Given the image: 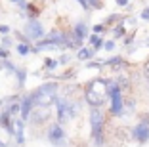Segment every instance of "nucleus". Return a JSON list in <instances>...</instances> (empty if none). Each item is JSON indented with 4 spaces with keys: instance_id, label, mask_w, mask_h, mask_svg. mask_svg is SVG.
<instances>
[{
    "instance_id": "obj_30",
    "label": "nucleus",
    "mask_w": 149,
    "mask_h": 147,
    "mask_svg": "<svg viewBox=\"0 0 149 147\" xmlns=\"http://www.w3.org/2000/svg\"><path fill=\"white\" fill-rule=\"evenodd\" d=\"M0 147H6V145H4V141H0Z\"/></svg>"
},
{
    "instance_id": "obj_16",
    "label": "nucleus",
    "mask_w": 149,
    "mask_h": 147,
    "mask_svg": "<svg viewBox=\"0 0 149 147\" xmlns=\"http://www.w3.org/2000/svg\"><path fill=\"white\" fill-rule=\"evenodd\" d=\"M44 65H46V69H56L57 61L56 59H46V61H44Z\"/></svg>"
},
{
    "instance_id": "obj_11",
    "label": "nucleus",
    "mask_w": 149,
    "mask_h": 147,
    "mask_svg": "<svg viewBox=\"0 0 149 147\" xmlns=\"http://www.w3.org/2000/svg\"><path fill=\"white\" fill-rule=\"evenodd\" d=\"M90 42L94 44V52H97V50H101V48H103V40H101L100 36H97V33L90 36Z\"/></svg>"
},
{
    "instance_id": "obj_1",
    "label": "nucleus",
    "mask_w": 149,
    "mask_h": 147,
    "mask_svg": "<svg viewBox=\"0 0 149 147\" xmlns=\"http://www.w3.org/2000/svg\"><path fill=\"white\" fill-rule=\"evenodd\" d=\"M84 98H86V103L90 107H101V103L105 101L107 98V80H92V82L86 86L84 92Z\"/></svg>"
},
{
    "instance_id": "obj_4",
    "label": "nucleus",
    "mask_w": 149,
    "mask_h": 147,
    "mask_svg": "<svg viewBox=\"0 0 149 147\" xmlns=\"http://www.w3.org/2000/svg\"><path fill=\"white\" fill-rule=\"evenodd\" d=\"M56 107H57V121H59V124L67 122L69 118H73L79 113V105L74 103L73 100H65V98L56 100Z\"/></svg>"
},
{
    "instance_id": "obj_26",
    "label": "nucleus",
    "mask_w": 149,
    "mask_h": 147,
    "mask_svg": "<svg viewBox=\"0 0 149 147\" xmlns=\"http://www.w3.org/2000/svg\"><path fill=\"white\" fill-rule=\"evenodd\" d=\"M77 2H79V4H80V6H82V8H84V10H90V6H88V4H86V0H77Z\"/></svg>"
},
{
    "instance_id": "obj_6",
    "label": "nucleus",
    "mask_w": 149,
    "mask_h": 147,
    "mask_svg": "<svg viewBox=\"0 0 149 147\" xmlns=\"http://www.w3.org/2000/svg\"><path fill=\"white\" fill-rule=\"evenodd\" d=\"M48 139H50V143H54L56 147H63V145H65V132H63V128H61L59 122L50 124V128H48Z\"/></svg>"
},
{
    "instance_id": "obj_25",
    "label": "nucleus",
    "mask_w": 149,
    "mask_h": 147,
    "mask_svg": "<svg viewBox=\"0 0 149 147\" xmlns=\"http://www.w3.org/2000/svg\"><path fill=\"white\" fill-rule=\"evenodd\" d=\"M0 33H2V35H8V33H10V27H6V25H0Z\"/></svg>"
},
{
    "instance_id": "obj_21",
    "label": "nucleus",
    "mask_w": 149,
    "mask_h": 147,
    "mask_svg": "<svg viewBox=\"0 0 149 147\" xmlns=\"http://www.w3.org/2000/svg\"><path fill=\"white\" fill-rule=\"evenodd\" d=\"M8 50H6V48H0V59H8Z\"/></svg>"
},
{
    "instance_id": "obj_9",
    "label": "nucleus",
    "mask_w": 149,
    "mask_h": 147,
    "mask_svg": "<svg viewBox=\"0 0 149 147\" xmlns=\"http://www.w3.org/2000/svg\"><path fill=\"white\" fill-rule=\"evenodd\" d=\"M33 105H35V101H33L31 94L25 95V98L19 101V113H21V121H27V118H29V113H31Z\"/></svg>"
},
{
    "instance_id": "obj_22",
    "label": "nucleus",
    "mask_w": 149,
    "mask_h": 147,
    "mask_svg": "<svg viewBox=\"0 0 149 147\" xmlns=\"http://www.w3.org/2000/svg\"><path fill=\"white\" fill-rule=\"evenodd\" d=\"M12 46V40L8 38V36H4V38H2V48H10Z\"/></svg>"
},
{
    "instance_id": "obj_15",
    "label": "nucleus",
    "mask_w": 149,
    "mask_h": 147,
    "mask_svg": "<svg viewBox=\"0 0 149 147\" xmlns=\"http://www.w3.org/2000/svg\"><path fill=\"white\" fill-rule=\"evenodd\" d=\"M113 35H115V38H118V36L124 35V25H123V23H120V25H117V27L113 29Z\"/></svg>"
},
{
    "instance_id": "obj_12",
    "label": "nucleus",
    "mask_w": 149,
    "mask_h": 147,
    "mask_svg": "<svg viewBox=\"0 0 149 147\" xmlns=\"http://www.w3.org/2000/svg\"><path fill=\"white\" fill-rule=\"evenodd\" d=\"M92 56H94V50H88V48H80V50H79V56H77V57L84 61V59H90Z\"/></svg>"
},
{
    "instance_id": "obj_7",
    "label": "nucleus",
    "mask_w": 149,
    "mask_h": 147,
    "mask_svg": "<svg viewBox=\"0 0 149 147\" xmlns=\"http://www.w3.org/2000/svg\"><path fill=\"white\" fill-rule=\"evenodd\" d=\"M132 138L136 139L138 143H147L149 141V121H141L136 128L132 130Z\"/></svg>"
},
{
    "instance_id": "obj_17",
    "label": "nucleus",
    "mask_w": 149,
    "mask_h": 147,
    "mask_svg": "<svg viewBox=\"0 0 149 147\" xmlns=\"http://www.w3.org/2000/svg\"><path fill=\"white\" fill-rule=\"evenodd\" d=\"M123 25H124V27H128V25L134 27V25H136V19H134V17H124V19H123Z\"/></svg>"
},
{
    "instance_id": "obj_5",
    "label": "nucleus",
    "mask_w": 149,
    "mask_h": 147,
    "mask_svg": "<svg viewBox=\"0 0 149 147\" xmlns=\"http://www.w3.org/2000/svg\"><path fill=\"white\" fill-rule=\"evenodd\" d=\"M90 124H92V136L96 145H101L103 143V138H101V134H103V113L97 107H92V111H90Z\"/></svg>"
},
{
    "instance_id": "obj_2",
    "label": "nucleus",
    "mask_w": 149,
    "mask_h": 147,
    "mask_svg": "<svg viewBox=\"0 0 149 147\" xmlns=\"http://www.w3.org/2000/svg\"><path fill=\"white\" fill-rule=\"evenodd\" d=\"M31 98H33V101H35V105H50V103H54V101L57 100V84L56 82L42 84L38 90H35L31 94Z\"/></svg>"
},
{
    "instance_id": "obj_19",
    "label": "nucleus",
    "mask_w": 149,
    "mask_h": 147,
    "mask_svg": "<svg viewBox=\"0 0 149 147\" xmlns=\"http://www.w3.org/2000/svg\"><path fill=\"white\" fill-rule=\"evenodd\" d=\"M103 48H105L107 52H113V50H115V42H113V40H109V42L103 44Z\"/></svg>"
},
{
    "instance_id": "obj_10",
    "label": "nucleus",
    "mask_w": 149,
    "mask_h": 147,
    "mask_svg": "<svg viewBox=\"0 0 149 147\" xmlns=\"http://www.w3.org/2000/svg\"><path fill=\"white\" fill-rule=\"evenodd\" d=\"M73 36L77 40H84L88 36V25L86 23H77L74 25V31H73Z\"/></svg>"
},
{
    "instance_id": "obj_29",
    "label": "nucleus",
    "mask_w": 149,
    "mask_h": 147,
    "mask_svg": "<svg viewBox=\"0 0 149 147\" xmlns=\"http://www.w3.org/2000/svg\"><path fill=\"white\" fill-rule=\"evenodd\" d=\"M67 61H69V57H67V56H63L61 59H59V63H67Z\"/></svg>"
},
{
    "instance_id": "obj_3",
    "label": "nucleus",
    "mask_w": 149,
    "mask_h": 147,
    "mask_svg": "<svg viewBox=\"0 0 149 147\" xmlns=\"http://www.w3.org/2000/svg\"><path fill=\"white\" fill-rule=\"evenodd\" d=\"M107 94L111 95V113L120 117L124 113V101H123V92L117 80H107Z\"/></svg>"
},
{
    "instance_id": "obj_13",
    "label": "nucleus",
    "mask_w": 149,
    "mask_h": 147,
    "mask_svg": "<svg viewBox=\"0 0 149 147\" xmlns=\"http://www.w3.org/2000/svg\"><path fill=\"white\" fill-rule=\"evenodd\" d=\"M17 52L21 54V56H27V54H31V52H33V48L29 46L27 42H21V44H17Z\"/></svg>"
},
{
    "instance_id": "obj_20",
    "label": "nucleus",
    "mask_w": 149,
    "mask_h": 147,
    "mask_svg": "<svg viewBox=\"0 0 149 147\" xmlns=\"http://www.w3.org/2000/svg\"><path fill=\"white\" fill-rule=\"evenodd\" d=\"M12 2H13V4H17L21 10H25V8H27V2H25V0H12Z\"/></svg>"
},
{
    "instance_id": "obj_31",
    "label": "nucleus",
    "mask_w": 149,
    "mask_h": 147,
    "mask_svg": "<svg viewBox=\"0 0 149 147\" xmlns=\"http://www.w3.org/2000/svg\"><path fill=\"white\" fill-rule=\"evenodd\" d=\"M145 46H149V40H147V42H145Z\"/></svg>"
},
{
    "instance_id": "obj_23",
    "label": "nucleus",
    "mask_w": 149,
    "mask_h": 147,
    "mask_svg": "<svg viewBox=\"0 0 149 147\" xmlns=\"http://www.w3.org/2000/svg\"><path fill=\"white\" fill-rule=\"evenodd\" d=\"M105 31V25H94V33H103Z\"/></svg>"
},
{
    "instance_id": "obj_14",
    "label": "nucleus",
    "mask_w": 149,
    "mask_h": 147,
    "mask_svg": "<svg viewBox=\"0 0 149 147\" xmlns=\"http://www.w3.org/2000/svg\"><path fill=\"white\" fill-rule=\"evenodd\" d=\"M13 73L17 75V80H19V86H23V84H25V77H27V73L23 69H15L13 71Z\"/></svg>"
},
{
    "instance_id": "obj_8",
    "label": "nucleus",
    "mask_w": 149,
    "mask_h": 147,
    "mask_svg": "<svg viewBox=\"0 0 149 147\" xmlns=\"http://www.w3.org/2000/svg\"><path fill=\"white\" fill-rule=\"evenodd\" d=\"M25 33H27L29 38L38 40V38H42V36H44V27L40 25V21H36V19L33 17V19H29V23L25 25Z\"/></svg>"
},
{
    "instance_id": "obj_24",
    "label": "nucleus",
    "mask_w": 149,
    "mask_h": 147,
    "mask_svg": "<svg viewBox=\"0 0 149 147\" xmlns=\"http://www.w3.org/2000/svg\"><path fill=\"white\" fill-rule=\"evenodd\" d=\"M141 19H145V21H149V8H145L143 12H141Z\"/></svg>"
},
{
    "instance_id": "obj_18",
    "label": "nucleus",
    "mask_w": 149,
    "mask_h": 147,
    "mask_svg": "<svg viewBox=\"0 0 149 147\" xmlns=\"http://www.w3.org/2000/svg\"><path fill=\"white\" fill-rule=\"evenodd\" d=\"M86 4L90 6V8L97 10V8H100V0H86Z\"/></svg>"
},
{
    "instance_id": "obj_28",
    "label": "nucleus",
    "mask_w": 149,
    "mask_h": 147,
    "mask_svg": "<svg viewBox=\"0 0 149 147\" xmlns=\"http://www.w3.org/2000/svg\"><path fill=\"white\" fill-rule=\"evenodd\" d=\"M143 71H145V77H147V78H149V61H147V63H145V67H143Z\"/></svg>"
},
{
    "instance_id": "obj_27",
    "label": "nucleus",
    "mask_w": 149,
    "mask_h": 147,
    "mask_svg": "<svg viewBox=\"0 0 149 147\" xmlns=\"http://www.w3.org/2000/svg\"><path fill=\"white\" fill-rule=\"evenodd\" d=\"M115 2H117V4H118V6H126V4H128V2H130V0H115Z\"/></svg>"
}]
</instances>
